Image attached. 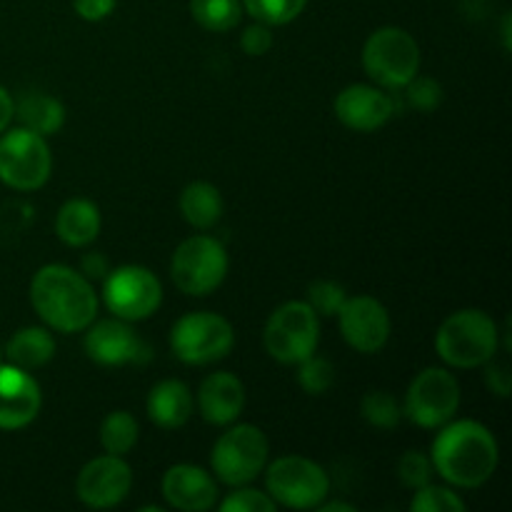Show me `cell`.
Here are the masks:
<instances>
[{"label": "cell", "mask_w": 512, "mask_h": 512, "mask_svg": "<svg viewBox=\"0 0 512 512\" xmlns=\"http://www.w3.org/2000/svg\"><path fill=\"white\" fill-rule=\"evenodd\" d=\"M363 68L383 90H403L420 70L418 40L403 28L385 25L363 45Z\"/></svg>", "instance_id": "obj_4"}, {"label": "cell", "mask_w": 512, "mask_h": 512, "mask_svg": "<svg viewBox=\"0 0 512 512\" xmlns=\"http://www.w3.org/2000/svg\"><path fill=\"white\" fill-rule=\"evenodd\" d=\"M320 512H355V505L350 503H340V500H333V503H320L318 505Z\"/></svg>", "instance_id": "obj_40"}, {"label": "cell", "mask_w": 512, "mask_h": 512, "mask_svg": "<svg viewBox=\"0 0 512 512\" xmlns=\"http://www.w3.org/2000/svg\"><path fill=\"white\" fill-rule=\"evenodd\" d=\"M133 488V470L120 455H100L83 465L75 480V493L85 508L108 510L123 503Z\"/></svg>", "instance_id": "obj_13"}, {"label": "cell", "mask_w": 512, "mask_h": 512, "mask_svg": "<svg viewBox=\"0 0 512 512\" xmlns=\"http://www.w3.org/2000/svg\"><path fill=\"white\" fill-rule=\"evenodd\" d=\"M298 383L308 395H325L335 383V368L313 353L298 363Z\"/></svg>", "instance_id": "obj_30"}, {"label": "cell", "mask_w": 512, "mask_h": 512, "mask_svg": "<svg viewBox=\"0 0 512 512\" xmlns=\"http://www.w3.org/2000/svg\"><path fill=\"white\" fill-rule=\"evenodd\" d=\"M100 210L93 200L73 198L60 205L55 215V233L70 248H85L93 243L100 233Z\"/></svg>", "instance_id": "obj_21"}, {"label": "cell", "mask_w": 512, "mask_h": 512, "mask_svg": "<svg viewBox=\"0 0 512 512\" xmlns=\"http://www.w3.org/2000/svg\"><path fill=\"white\" fill-rule=\"evenodd\" d=\"M218 508L220 512H275L278 505L273 503V498L268 493H260V490L240 485L233 493L225 495V500Z\"/></svg>", "instance_id": "obj_33"}, {"label": "cell", "mask_w": 512, "mask_h": 512, "mask_svg": "<svg viewBox=\"0 0 512 512\" xmlns=\"http://www.w3.org/2000/svg\"><path fill=\"white\" fill-rule=\"evenodd\" d=\"M408 100L415 110L420 113H433L443 103V85L433 78H425V75H415L408 85Z\"/></svg>", "instance_id": "obj_34"}, {"label": "cell", "mask_w": 512, "mask_h": 512, "mask_svg": "<svg viewBox=\"0 0 512 512\" xmlns=\"http://www.w3.org/2000/svg\"><path fill=\"white\" fill-rule=\"evenodd\" d=\"M15 118L23 128L48 138V135L60 133L65 125V108L53 95L28 93L20 98V103H15Z\"/></svg>", "instance_id": "obj_24"}, {"label": "cell", "mask_w": 512, "mask_h": 512, "mask_svg": "<svg viewBox=\"0 0 512 512\" xmlns=\"http://www.w3.org/2000/svg\"><path fill=\"white\" fill-rule=\"evenodd\" d=\"M13 118H15V100L13 95L0 85V133H5V130L10 128Z\"/></svg>", "instance_id": "obj_39"}, {"label": "cell", "mask_w": 512, "mask_h": 512, "mask_svg": "<svg viewBox=\"0 0 512 512\" xmlns=\"http://www.w3.org/2000/svg\"><path fill=\"white\" fill-rule=\"evenodd\" d=\"M245 408V385L233 373H210L198 388V410L205 423L233 425Z\"/></svg>", "instance_id": "obj_19"}, {"label": "cell", "mask_w": 512, "mask_h": 512, "mask_svg": "<svg viewBox=\"0 0 512 512\" xmlns=\"http://www.w3.org/2000/svg\"><path fill=\"white\" fill-rule=\"evenodd\" d=\"M235 330L228 318L218 313H188L170 330L173 355L185 365H210L233 350Z\"/></svg>", "instance_id": "obj_10"}, {"label": "cell", "mask_w": 512, "mask_h": 512, "mask_svg": "<svg viewBox=\"0 0 512 512\" xmlns=\"http://www.w3.org/2000/svg\"><path fill=\"white\" fill-rule=\"evenodd\" d=\"M498 323L485 310L465 308L448 315L435 335V350L450 368L473 370L498 355Z\"/></svg>", "instance_id": "obj_3"}, {"label": "cell", "mask_w": 512, "mask_h": 512, "mask_svg": "<svg viewBox=\"0 0 512 512\" xmlns=\"http://www.w3.org/2000/svg\"><path fill=\"white\" fill-rule=\"evenodd\" d=\"M320 315L305 300H290L273 310L263 330V345L273 360L298 365L318 350Z\"/></svg>", "instance_id": "obj_5"}, {"label": "cell", "mask_w": 512, "mask_h": 512, "mask_svg": "<svg viewBox=\"0 0 512 512\" xmlns=\"http://www.w3.org/2000/svg\"><path fill=\"white\" fill-rule=\"evenodd\" d=\"M85 333V353L93 363L105 365V368H120V365L138 363L145 353L143 340L133 330L128 320L108 318L90 323Z\"/></svg>", "instance_id": "obj_15"}, {"label": "cell", "mask_w": 512, "mask_h": 512, "mask_svg": "<svg viewBox=\"0 0 512 512\" xmlns=\"http://www.w3.org/2000/svg\"><path fill=\"white\" fill-rule=\"evenodd\" d=\"M30 303L55 333H83L98 318V293L93 283L70 265H43L30 280Z\"/></svg>", "instance_id": "obj_2"}, {"label": "cell", "mask_w": 512, "mask_h": 512, "mask_svg": "<svg viewBox=\"0 0 512 512\" xmlns=\"http://www.w3.org/2000/svg\"><path fill=\"white\" fill-rule=\"evenodd\" d=\"M103 303L115 318L138 323L150 318L163 303V285L143 265H120L103 278Z\"/></svg>", "instance_id": "obj_12"}, {"label": "cell", "mask_w": 512, "mask_h": 512, "mask_svg": "<svg viewBox=\"0 0 512 512\" xmlns=\"http://www.w3.org/2000/svg\"><path fill=\"white\" fill-rule=\"evenodd\" d=\"M3 355L10 365L23 370H38L55 355V340L48 328H20L5 345Z\"/></svg>", "instance_id": "obj_22"}, {"label": "cell", "mask_w": 512, "mask_h": 512, "mask_svg": "<svg viewBox=\"0 0 512 512\" xmlns=\"http://www.w3.org/2000/svg\"><path fill=\"white\" fill-rule=\"evenodd\" d=\"M170 275L180 293L205 298L223 285L228 275V253L220 240L210 235H193L173 253Z\"/></svg>", "instance_id": "obj_9"}, {"label": "cell", "mask_w": 512, "mask_h": 512, "mask_svg": "<svg viewBox=\"0 0 512 512\" xmlns=\"http://www.w3.org/2000/svg\"><path fill=\"white\" fill-rule=\"evenodd\" d=\"M190 15L210 33H228L243 18L240 0H190Z\"/></svg>", "instance_id": "obj_25"}, {"label": "cell", "mask_w": 512, "mask_h": 512, "mask_svg": "<svg viewBox=\"0 0 512 512\" xmlns=\"http://www.w3.org/2000/svg\"><path fill=\"white\" fill-rule=\"evenodd\" d=\"M43 405L40 385L28 370L0 363V430H20L33 423Z\"/></svg>", "instance_id": "obj_17"}, {"label": "cell", "mask_w": 512, "mask_h": 512, "mask_svg": "<svg viewBox=\"0 0 512 512\" xmlns=\"http://www.w3.org/2000/svg\"><path fill=\"white\" fill-rule=\"evenodd\" d=\"M115 3L118 0H73V8L88 23H100V20H105L113 13Z\"/></svg>", "instance_id": "obj_37"}, {"label": "cell", "mask_w": 512, "mask_h": 512, "mask_svg": "<svg viewBox=\"0 0 512 512\" xmlns=\"http://www.w3.org/2000/svg\"><path fill=\"white\" fill-rule=\"evenodd\" d=\"M223 195L213 183L205 180H195V183L185 185L180 193V213H183L185 223L193 225L198 230H208L223 218Z\"/></svg>", "instance_id": "obj_23"}, {"label": "cell", "mask_w": 512, "mask_h": 512, "mask_svg": "<svg viewBox=\"0 0 512 512\" xmlns=\"http://www.w3.org/2000/svg\"><path fill=\"white\" fill-rule=\"evenodd\" d=\"M338 320L345 343L358 353L373 355L388 345L390 330H393L388 308L373 295H353L345 300Z\"/></svg>", "instance_id": "obj_14"}, {"label": "cell", "mask_w": 512, "mask_h": 512, "mask_svg": "<svg viewBox=\"0 0 512 512\" xmlns=\"http://www.w3.org/2000/svg\"><path fill=\"white\" fill-rule=\"evenodd\" d=\"M265 488L275 505L290 510H315L330 493L323 465L303 455H283L265 465Z\"/></svg>", "instance_id": "obj_7"}, {"label": "cell", "mask_w": 512, "mask_h": 512, "mask_svg": "<svg viewBox=\"0 0 512 512\" xmlns=\"http://www.w3.org/2000/svg\"><path fill=\"white\" fill-rule=\"evenodd\" d=\"M465 508L468 505L453 488L433 483L415 490L413 500H410V510L413 512H465Z\"/></svg>", "instance_id": "obj_29"}, {"label": "cell", "mask_w": 512, "mask_h": 512, "mask_svg": "<svg viewBox=\"0 0 512 512\" xmlns=\"http://www.w3.org/2000/svg\"><path fill=\"white\" fill-rule=\"evenodd\" d=\"M395 103L378 85H348L335 98V115L355 133H375L393 118Z\"/></svg>", "instance_id": "obj_16"}, {"label": "cell", "mask_w": 512, "mask_h": 512, "mask_svg": "<svg viewBox=\"0 0 512 512\" xmlns=\"http://www.w3.org/2000/svg\"><path fill=\"white\" fill-rule=\"evenodd\" d=\"M360 413H363L365 423H370L373 428L390 430L398 428L403 420V405L395 400V395L385 393V390H373L360 403Z\"/></svg>", "instance_id": "obj_28"}, {"label": "cell", "mask_w": 512, "mask_h": 512, "mask_svg": "<svg viewBox=\"0 0 512 512\" xmlns=\"http://www.w3.org/2000/svg\"><path fill=\"white\" fill-rule=\"evenodd\" d=\"M398 478L405 488L418 490L423 485H428L433 480V463H430V455L420 453V450H408L403 453V458L398 460Z\"/></svg>", "instance_id": "obj_32"}, {"label": "cell", "mask_w": 512, "mask_h": 512, "mask_svg": "<svg viewBox=\"0 0 512 512\" xmlns=\"http://www.w3.org/2000/svg\"><path fill=\"white\" fill-rule=\"evenodd\" d=\"M503 38H505V48H510V15H505L503 20Z\"/></svg>", "instance_id": "obj_41"}, {"label": "cell", "mask_w": 512, "mask_h": 512, "mask_svg": "<svg viewBox=\"0 0 512 512\" xmlns=\"http://www.w3.org/2000/svg\"><path fill=\"white\" fill-rule=\"evenodd\" d=\"M240 3H243V10L253 15V20L278 28V25L293 23L305 10L308 0H240Z\"/></svg>", "instance_id": "obj_27"}, {"label": "cell", "mask_w": 512, "mask_h": 512, "mask_svg": "<svg viewBox=\"0 0 512 512\" xmlns=\"http://www.w3.org/2000/svg\"><path fill=\"white\" fill-rule=\"evenodd\" d=\"M270 443L258 425H233L213 445L210 465L220 483L240 488L258 478L268 465Z\"/></svg>", "instance_id": "obj_6"}, {"label": "cell", "mask_w": 512, "mask_h": 512, "mask_svg": "<svg viewBox=\"0 0 512 512\" xmlns=\"http://www.w3.org/2000/svg\"><path fill=\"white\" fill-rule=\"evenodd\" d=\"M0 363H3V348H0Z\"/></svg>", "instance_id": "obj_42"}, {"label": "cell", "mask_w": 512, "mask_h": 512, "mask_svg": "<svg viewBox=\"0 0 512 512\" xmlns=\"http://www.w3.org/2000/svg\"><path fill=\"white\" fill-rule=\"evenodd\" d=\"M435 435L430 463L453 488L473 490L488 483L498 470L500 448L490 428L478 420H450Z\"/></svg>", "instance_id": "obj_1"}, {"label": "cell", "mask_w": 512, "mask_h": 512, "mask_svg": "<svg viewBox=\"0 0 512 512\" xmlns=\"http://www.w3.org/2000/svg\"><path fill=\"white\" fill-rule=\"evenodd\" d=\"M485 365H488V370H485L488 388L493 390L495 395H500V398H508L510 388H512V375H510L508 363H495V358H493V360H488Z\"/></svg>", "instance_id": "obj_36"}, {"label": "cell", "mask_w": 512, "mask_h": 512, "mask_svg": "<svg viewBox=\"0 0 512 512\" xmlns=\"http://www.w3.org/2000/svg\"><path fill=\"white\" fill-rule=\"evenodd\" d=\"M138 435V420L128 410H115V413L105 415L103 425H100V445L108 455L125 458L138 443Z\"/></svg>", "instance_id": "obj_26"}, {"label": "cell", "mask_w": 512, "mask_h": 512, "mask_svg": "<svg viewBox=\"0 0 512 512\" xmlns=\"http://www.w3.org/2000/svg\"><path fill=\"white\" fill-rule=\"evenodd\" d=\"M80 273L85 275V278H105V275H108V263H105V258L103 255H85L83 258V270H80Z\"/></svg>", "instance_id": "obj_38"}, {"label": "cell", "mask_w": 512, "mask_h": 512, "mask_svg": "<svg viewBox=\"0 0 512 512\" xmlns=\"http://www.w3.org/2000/svg\"><path fill=\"white\" fill-rule=\"evenodd\" d=\"M163 498L175 510L205 512L218 503V485L208 470L180 463L165 470Z\"/></svg>", "instance_id": "obj_18"}, {"label": "cell", "mask_w": 512, "mask_h": 512, "mask_svg": "<svg viewBox=\"0 0 512 512\" xmlns=\"http://www.w3.org/2000/svg\"><path fill=\"white\" fill-rule=\"evenodd\" d=\"M460 408V385L450 370L425 368L408 385L403 415L418 428L438 430L455 418Z\"/></svg>", "instance_id": "obj_11"}, {"label": "cell", "mask_w": 512, "mask_h": 512, "mask_svg": "<svg viewBox=\"0 0 512 512\" xmlns=\"http://www.w3.org/2000/svg\"><path fill=\"white\" fill-rule=\"evenodd\" d=\"M240 48L248 55H253V58L265 55L273 48V28L255 20V23L248 25V28L243 30V35H240Z\"/></svg>", "instance_id": "obj_35"}, {"label": "cell", "mask_w": 512, "mask_h": 512, "mask_svg": "<svg viewBox=\"0 0 512 512\" xmlns=\"http://www.w3.org/2000/svg\"><path fill=\"white\" fill-rule=\"evenodd\" d=\"M53 173V153L43 135L28 128L0 133V183L20 193L43 188Z\"/></svg>", "instance_id": "obj_8"}, {"label": "cell", "mask_w": 512, "mask_h": 512, "mask_svg": "<svg viewBox=\"0 0 512 512\" xmlns=\"http://www.w3.org/2000/svg\"><path fill=\"white\" fill-rule=\"evenodd\" d=\"M348 300V293L340 283L335 280H315L308 288V300L305 303L315 310L323 318H333V315L340 313V308Z\"/></svg>", "instance_id": "obj_31"}, {"label": "cell", "mask_w": 512, "mask_h": 512, "mask_svg": "<svg viewBox=\"0 0 512 512\" xmlns=\"http://www.w3.org/2000/svg\"><path fill=\"white\" fill-rule=\"evenodd\" d=\"M148 418L163 430H178L193 415V393L183 380H160L153 385L145 400Z\"/></svg>", "instance_id": "obj_20"}]
</instances>
